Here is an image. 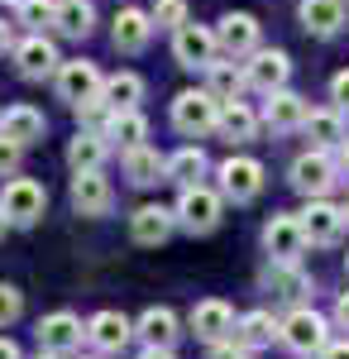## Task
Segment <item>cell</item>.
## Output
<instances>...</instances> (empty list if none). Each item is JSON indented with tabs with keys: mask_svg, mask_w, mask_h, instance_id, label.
<instances>
[{
	"mask_svg": "<svg viewBox=\"0 0 349 359\" xmlns=\"http://www.w3.org/2000/svg\"><path fill=\"white\" fill-rule=\"evenodd\" d=\"M215 39H220V53H225V57L259 53V20L244 15V10H230V15L215 25Z\"/></svg>",
	"mask_w": 349,
	"mask_h": 359,
	"instance_id": "18",
	"label": "cell"
},
{
	"mask_svg": "<svg viewBox=\"0 0 349 359\" xmlns=\"http://www.w3.org/2000/svg\"><path fill=\"white\" fill-rule=\"evenodd\" d=\"M335 177H340V158H335L330 149H306V154L292 163V172H287L292 192H301L306 201L325 196L330 187H335Z\"/></svg>",
	"mask_w": 349,
	"mask_h": 359,
	"instance_id": "5",
	"label": "cell"
},
{
	"mask_svg": "<svg viewBox=\"0 0 349 359\" xmlns=\"http://www.w3.org/2000/svg\"><path fill=\"white\" fill-rule=\"evenodd\" d=\"M235 335H240L249 350H264V345H273V340H282V321L273 316L268 306H254V311H244V316H240Z\"/></svg>",
	"mask_w": 349,
	"mask_h": 359,
	"instance_id": "28",
	"label": "cell"
},
{
	"mask_svg": "<svg viewBox=\"0 0 349 359\" xmlns=\"http://www.w3.org/2000/svg\"><path fill=\"white\" fill-rule=\"evenodd\" d=\"M130 340H139L135 321H130L125 311H115V306L96 311V316L86 321V345H91L96 355H120V350H130Z\"/></svg>",
	"mask_w": 349,
	"mask_h": 359,
	"instance_id": "8",
	"label": "cell"
},
{
	"mask_svg": "<svg viewBox=\"0 0 349 359\" xmlns=\"http://www.w3.org/2000/svg\"><path fill=\"white\" fill-rule=\"evenodd\" d=\"M43 111H34V106H10V111L0 115V135H10V139H20V144H39L43 139Z\"/></svg>",
	"mask_w": 349,
	"mask_h": 359,
	"instance_id": "31",
	"label": "cell"
},
{
	"mask_svg": "<svg viewBox=\"0 0 349 359\" xmlns=\"http://www.w3.org/2000/svg\"><path fill=\"white\" fill-rule=\"evenodd\" d=\"M0 359H25V355H20V345H15L10 335H0Z\"/></svg>",
	"mask_w": 349,
	"mask_h": 359,
	"instance_id": "45",
	"label": "cell"
},
{
	"mask_svg": "<svg viewBox=\"0 0 349 359\" xmlns=\"http://www.w3.org/2000/svg\"><path fill=\"white\" fill-rule=\"evenodd\" d=\"M259 125H264V115L254 111V106L225 101V106H220V130H215V135H225L230 144H249V139L259 135Z\"/></svg>",
	"mask_w": 349,
	"mask_h": 359,
	"instance_id": "29",
	"label": "cell"
},
{
	"mask_svg": "<svg viewBox=\"0 0 349 359\" xmlns=\"http://www.w3.org/2000/svg\"><path fill=\"white\" fill-rule=\"evenodd\" d=\"M81 359H106V355H81Z\"/></svg>",
	"mask_w": 349,
	"mask_h": 359,
	"instance_id": "49",
	"label": "cell"
},
{
	"mask_svg": "<svg viewBox=\"0 0 349 359\" xmlns=\"http://www.w3.org/2000/svg\"><path fill=\"white\" fill-rule=\"evenodd\" d=\"M206 172H211V158L201 144H182L177 154H167V182H177V187H196Z\"/></svg>",
	"mask_w": 349,
	"mask_h": 359,
	"instance_id": "25",
	"label": "cell"
},
{
	"mask_svg": "<svg viewBox=\"0 0 349 359\" xmlns=\"http://www.w3.org/2000/svg\"><path fill=\"white\" fill-rule=\"evenodd\" d=\"M301 221V230H306V245H340V235H345V206H330L325 196H316V201H306V211L296 216Z\"/></svg>",
	"mask_w": 349,
	"mask_h": 359,
	"instance_id": "11",
	"label": "cell"
},
{
	"mask_svg": "<svg viewBox=\"0 0 349 359\" xmlns=\"http://www.w3.org/2000/svg\"><path fill=\"white\" fill-rule=\"evenodd\" d=\"M106 135L120 154H130V149H139V144L149 139V120H144V111H110Z\"/></svg>",
	"mask_w": 349,
	"mask_h": 359,
	"instance_id": "32",
	"label": "cell"
},
{
	"mask_svg": "<svg viewBox=\"0 0 349 359\" xmlns=\"http://www.w3.org/2000/svg\"><path fill=\"white\" fill-rule=\"evenodd\" d=\"M153 29H158V25H153V15L130 5V10H120V15H115L110 39H115V48H120V53H144V48H149V39H153Z\"/></svg>",
	"mask_w": 349,
	"mask_h": 359,
	"instance_id": "21",
	"label": "cell"
},
{
	"mask_svg": "<svg viewBox=\"0 0 349 359\" xmlns=\"http://www.w3.org/2000/svg\"><path fill=\"white\" fill-rule=\"evenodd\" d=\"M0 206H5V216L15 230H29V225L43 221V211H48V192L34 182V177H10L5 187H0Z\"/></svg>",
	"mask_w": 349,
	"mask_h": 359,
	"instance_id": "6",
	"label": "cell"
},
{
	"mask_svg": "<svg viewBox=\"0 0 349 359\" xmlns=\"http://www.w3.org/2000/svg\"><path fill=\"white\" fill-rule=\"evenodd\" d=\"M53 25L62 39H86L91 25H96V10H91V0H62L53 15Z\"/></svg>",
	"mask_w": 349,
	"mask_h": 359,
	"instance_id": "33",
	"label": "cell"
},
{
	"mask_svg": "<svg viewBox=\"0 0 349 359\" xmlns=\"http://www.w3.org/2000/svg\"><path fill=\"white\" fill-rule=\"evenodd\" d=\"M282 345L301 359L325 355V345H330V321H325L316 306H292V311L282 316Z\"/></svg>",
	"mask_w": 349,
	"mask_h": 359,
	"instance_id": "2",
	"label": "cell"
},
{
	"mask_svg": "<svg viewBox=\"0 0 349 359\" xmlns=\"http://www.w3.org/2000/svg\"><path fill=\"white\" fill-rule=\"evenodd\" d=\"M268 292L278 297V302L306 306V292H311V278L301 273L296 264H273V269H268Z\"/></svg>",
	"mask_w": 349,
	"mask_h": 359,
	"instance_id": "30",
	"label": "cell"
},
{
	"mask_svg": "<svg viewBox=\"0 0 349 359\" xmlns=\"http://www.w3.org/2000/svg\"><path fill=\"white\" fill-rule=\"evenodd\" d=\"M330 101H335L340 111H349V67H345V72H335V77H330Z\"/></svg>",
	"mask_w": 349,
	"mask_h": 359,
	"instance_id": "40",
	"label": "cell"
},
{
	"mask_svg": "<svg viewBox=\"0 0 349 359\" xmlns=\"http://www.w3.org/2000/svg\"><path fill=\"white\" fill-rule=\"evenodd\" d=\"M249 86V72H244L240 57H215L211 67H206V91L211 96H220V101H240V91Z\"/></svg>",
	"mask_w": 349,
	"mask_h": 359,
	"instance_id": "27",
	"label": "cell"
},
{
	"mask_svg": "<svg viewBox=\"0 0 349 359\" xmlns=\"http://www.w3.org/2000/svg\"><path fill=\"white\" fill-rule=\"evenodd\" d=\"M220 221H225V192L220 187H206V182L182 187V196H177V225L187 235H211Z\"/></svg>",
	"mask_w": 349,
	"mask_h": 359,
	"instance_id": "1",
	"label": "cell"
},
{
	"mask_svg": "<svg viewBox=\"0 0 349 359\" xmlns=\"http://www.w3.org/2000/svg\"><path fill=\"white\" fill-rule=\"evenodd\" d=\"M110 154V135L106 130H81L72 144H67V168L72 172H91V168H101Z\"/></svg>",
	"mask_w": 349,
	"mask_h": 359,
	"instance_id": "26",
	"label": "cell"
},
{
	"mask_svg": "<svg viewBox=\"0 0 349 359\" xmlns=\"http://www.w3.org/2000/svg\"><path fill=\"white\" fill-rule=\"evenodd\" d=\"M345 221H349V201H345Z\"/></svg>",
	"mask_w": 349,
	"mask_h": 359,
	"instance_id": "50",
	"label": "cell"
},
{
	"mask_svg": "<svg viewBox=\"0 0 349 359\" xmlns=\"http://www.w3.org/2000/svg\"><path fill=\"white\" fill-rule=\"evenodd\" d=\"M5 230H15V225H10V216H5V206H0V240H5Z\"/></svg>",
	"mask_w": 349,
	"mask_h": 359,
	"instance_id": "47",
	"label": "cell"
},
{
	"mask_svg": "<svg viewBox=\"0 0 349 359\" xmlns=\"http://www.w3.org/2000/svg\"><path fill=\"white\" fill-rule=\"evenodd\" d=\"M220 96H211V91H177L172 96V125H177V135L187 139H201L211 135V130H220Z\"/></svg>",
	"mask_w": 349,
	"mask_h": 359,
	"instance_id": "3",
	"label": "cell"
},
{
	"mask_svg": "<svg viewBox=\"0 0 349 359\" xmlns=\"http://www.w3.org/2000/svg\"><path fill=\"white\" fill-rule=\"evenodd\" d=\"M335 158H340V177H349V139L335 149Z\"/></svg>",
	"mask_w": 349,
	"mask_h": 359,
	"instance_id": "46",
	"label": "cell"
},
{
	"mask_svg": "<svg viewBox=\"0 0 349 359\" xmlns=\"http://www.w3.org/2000/svg\"><path fill=\"white\" fill-rule=\"evenodd\" d=\"M20 158H25V144H20V139H10V135H0V182H5V177H15Z\"/></svg>",
	"mask_w": 349,
	"mask_h": 359,
	"instance_id": "38",
	"label": "cell"
},
{
	"mask_svg": "<svg viewBox=\"0 0 349 359\" xmlns=\"http://www.w3.org/2000/svg\"><path fill=\"white\" fill-rule=\"evenodd\" d=\"M187 326L196 340H206V345H215V340H230L235 335V311H230V302H220V297H206V302H196L191 306V316H187Z\"/></svg>",
	"mask_w": 349,
	"mask_h": 359,
	"instance_id": "15",
	"label": "cell"
},
{
	"mask_svg": "<svg viewBox=\"0 0 349 359\" xmlns=\"http://www.w3.org/2000/svg\"><path fill=\"white\" fill-rule=\"evenodd\" d=\"M34 359H67V355H53V350H39Z\"/></svg>",
	"mask_w": 349,
	"mask_h": 359,
	"instance_id": "48",
	"label": "cell"
},
{
	"mask_svg": "<svg viewBox=\"0 0 349 359\" xmlns=\"http://www.w3.org/2000/svg\"><path fill=\"white\" fill-rule=\"evenodd\" d=\"M20 316H25V292H20L15 283H0V331L15 326Z\"/></svg>",
	"mask_w": 349,
	"mask_h": 359,
	"instance_id": "37",
	"label": "cell"
},
{
	"mask_svg": "<svg viewBox=\"0 0 349 359\" xmlns=\"http://www.w3.org/2000/svg\"><path fill=\"white\" fill-rule=\"evenodd\" d=\"M5 53H15V34H10V25L0 20V57H5Z\"/></svg>",
	"mask_w": 349,
	"mask_h": 359,
	"instance_id": "44",
	"label": "cell"
},
{
	"mask_svg": "<svg viewBox=\"0 0 349 359\" xmlns=\"http://www.w3.org/2000/svg\"><path fill=\"white\" fill-rule=\"evenodd\" d=\"M135 331H139L144 345H167V350H172V345L182 340V321H177L172 306H149V311L135 321Z\"/></svg>",
	"mask_w": 349,
	"mask_h": 359,
	"instance_id": "23",
	"label": "cell"
},
{
	"mask_svg": "<svg viewBox=\"0 0 349 359\" xmlns=\"http://www.w3.org/2000/svg\"><path fill=\"white\" fill-rule=\"evenodd\" d=\"M244 72H249V86L254 91L273 96V91H282L287 77H292V57L282 53V48H259V53H249Z\"/></svg>",
	"mask_w": 349,
	"mask_h": 359,
	"instance_id": "14",
	"label": "cell"
},
{
	"mask_svg": "<svg viewBox=\"0 0 349 359\" xmlns=\"http://www.w3.org/2000/svg\"><path fill=\"white\" fill-rule=\"evenodd\" d=\"M15 67H20V77H29V82H43V77H57V48L53 39H43V34H29V39H20L15 43Z\"/></svg>",
	"mask_w": 349,
	"mask_h": 359,
	"instance_id": "16",
	"label": "cell"
},
{
	"mask_svg": "<svg viewBox=\"0 0 349 359\" xmlns=\"http://www.w3.org/2000/svg\"><path fill=\"white\" fill-rule=\"evenodd\" d=\"M345 269H349V254H345Z\"/></svg>",
	"mask_w": 349,
	"mask_h": 359,
	"instance_id": "51",
	"label": "cell"
},
{
	"mask_svg": "<svg viewBox=\"0 0 349 359\" xmlns=\"http://www.w3.org/2000/svg\"><path fill=\"white\" fill-rule=\"evenodd\" d=\"M72 211L77 216H106L110 201H115V187H110V177L101 172V168H91V172H72Z\"/></svg>",
	"mask_w": 349,
	"mask_h": 359,
	"instance_id": "12",
	"label": "cell"
},
{
	"mask_svg": "<svg viewBox=\"0 0 349 359\" xmlns=\"http://www.w3.org/2000/svg\"><path fill=\"white\" fill-rule=\"evenodd\" d=\"M335 326H340V331H349V292H340V297H335Z\"/></svg>",
	"mask_w": 349,
	"mask_h": 359,
	"instance_id": "41",
	"label": "cell"
},
{
	"mask_svg": "<svg viewBox=\"0 0 349 359\" xmlns=\"http://www.w3.org/2000/svg\"><path fill=\"white\" fill-rule=\"evenodd\" d=\"M53 82H57V101H67L72 111H86V106H91V101H101V91H106L101 67H96V62H86V57L62 62Z\"/></svg>",
	"mask_w": 349,
	"mask_h": 359,
	"instance_id": "4",
	"label": "cell"
},
{
	"mask_svg": "<svg viewBox=\"0 0 349 359\" xmlns=\"http://www.w3.org/2000/svg\"><path fill=\"white\" fill-rule=\"evenodd\" d=\"M110 101V111H139V101H144V77L139 72H115L106 77V91H101Z\"/></svg>",
	"mask_w": 349,
	"mask_h": 359,
	"instance_id": "34",
	"label": "cell"
},
{
	"mask_svg": "<svg viewBox=\"0 0 349 359\" xmlns=\"http://www.w3.org/2000/svg\"><path fill=\"white\" fill-rule=\"evenodd\" d=\"M321 359H349V340H330Z\"/></svg>",
	"mask_w": 349,
	"mask_h": 359,
	"instance_id": "43",
	"label": "cell"
},
{
	"mask_svg": "<svg viewBox=\"0 0 349 359\" xmlns=\"http://www.w3.org/2000/svg\"><path fill=\"white\" fill-rule=\"evenodd\" d=\"M296 20L306 34H316V39H335L349 20V0H301L296 5Z\"/></svg>",
	"mask_w": 349,
	"mask_h": 359,
	"instance_id": "20",
	"label": "cell"
},
{
	"mask_svg": "<svg viewBox=\"0 0 349 359\" xmlns=\"http://www.w3.org/2000/svg\"><path fill=\"white\" fill-rule=\"evenodd\" d=\"M135 359H177V355H172L167 345H144V350H139Z\"/></svg>",
	"mask_w": 349,
	"mask_h": 359,
	"instance_id": "42",
	"label": "cell"
},
{
	"mask_svg": "<svg viewBox=\"0 0 349 359\" xmlns=\"http://www.w3.org/2000/svg\"><path fill=\"white\" fill-rule=\"evenodd\" d=\"M220 53V39H215V29L206 25H182L172 34V57H177V67H187V72H206Z\"/></svg>",
	"mask_w": 349,
	"mask_h": 359,
	"instance_id": "9",
	"label": "cell"
},
{
	"mask_svg": "<svg viewBox=\"0 0 349 359\" xmlns=\"http://www.w3.org/2000/svg\"><path fill=\"white\" fill-rule=\"evenodd\" d=\"M220 192H225V201H235V206H244V201H254V196L264 192V182H268V168L259 163V158H244V154H235V158H225L220 163Z\"/></svg>",
	"mask_w": 349,
	"mask_h": 359,
	"instance_id": "7",
	"label": "cell"
},
{
	"mask_svg": "<svg viewBox=\"0 0 349 359\" xmlns=\"http://www.w3.org/2000/svg\"><path fill=\"white\" fill-rule=\"evenodd\" d=\"M149 15H153V25H158V29H172V34L191 20V15H187V0H153V10H149Z\"/></svg>",
	"mask_w": 349,
	"mask_h": 359,
	"instance_id": "36",
	"label": "cell"
},
{
	"mask_svg": "<svg viewBox=\"0 0 349 359\" xmlns=\"http://www.w3.org/2000/svg\"><path fill=\"white\" fill-rule=\"evenodd\" d=\"M125 177L135 187H158V182H167V158H163L153 144H139V149L125 154Z\"/></svg>",
	"mask_w": 349,
	"mask_h": 359,
	"instance_id": "24",
	"label": "cell"
},
{
	"mask_svg": "<svg viewBox=\"0 0 349 359\" xmlns=\"http://www.w3.org/2000/svg\"><path fill=\"white\" fill-rule=\"evenodd\" d=\"M172 230H182L177 225V206H139L135 216H130V240L135 245H149V249H158L172 240Z\"/></svg>",
	"mask_w": 349,
	"mask_h": 359,
	"instance_id": "13",
	"label": "cell"
},
{
	"mask_svg": "<svg viewBox=\"0 0 349 359\" xmlns=\"http://www.w3.org/2000/svg\"><path fill=\"white\" fill-rule=\"evenodd\" d=\"M264 249H268L273 264H296L301 259V249H306V230L296 216H273L264 225Z\"/></svg>",
	"mask_w": 349,
	"mask_h": 359,
	"instance_id": "17",
	"label": "cell"
},
{
	"mask_svg": "<svg viewBox=\"0 0 349 359\" xmlns=\"http://www.w3.org/2000/svg\"><path fill=\"white\" fill-rule=\"evenodd\" d=\"M211 359H254V350L244 345L240 335H230V340H215L211 345Z\"/></svg>",
	"mask_w": 349,
	"mask_h": 359,
	"instance_id": "39",
	"label": "cell"
},
{
	"mask_svg": "<svg viewBox=\"0 0 349 359\" xmlns=\"http://www.w3.org/2000/svg\"><path fill=\"white\" fill-rule=\"evenodd\" d=\"M34 335H39V350L72 355V350H81V340H86V321H81L77 311H48Z\"/></svg>",
	"mask_w": 349,
	"mask_h": 359,
	"instance_id": "10",
	"label": "cell"
},
{
	"mask_svg": "<svg viewBox=\"0 0 349 359\" xmlns=\"http://www.w3.org/2000/svg\"><path fill=\"white\" fill-rule=\"evenodd\" d=\"M264 125H268L273 135H292V130H301L306 125V115H311V106H306V96H296V91H273L268 101H264Z\"/></svg>",
	"mask_w": 349,
	"mask_h": 359,
	"instance_id": "19",
	"label": "cell"
},
{
	"mask_svg": "<svg viewBox=\"0 0 349 359\" xmlns=\"http://www.w3.org/2000/svg\"><path fill=\"white\" fill-rule=\"evenodd\" d=\"M15 15H20V25L43 29V25H53L57 5H53V0H15Z\"/></svg>",
	"mask_w": 349,
	"mask_h": 359,
	"instance_id": "35",
	"label": "cell"
},
{
	"mask_svg": "<svg viewBox=\"0 0 349 359\" xmlns=\"http://www.w3.org/2000/svg\"><path fill=\"white\" fill-rule=\"evenodd\" d=\"M301 130H306V139H311V149H330V154H335V149H340V144L349 139V130H345V111H340V106L311 111Z\"/></svg>",
	"mask_w": 349,
	"mask_h": 359,
	"instance_id": "22",
	"label": "cell"
}]
</instances>
